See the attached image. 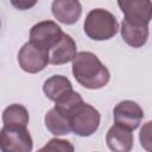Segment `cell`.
<instances>
[{"mask_svg":"<svg viewBox=\"0 0 152 152\" xmlns=\"http://www.w3.org/2000/svg\"><path fill=\"white\" fill-rule=\"evenodd\" d=\"M71 82L62 75H53L44 82L43 91L51 101H58L72 91Z\"/></svg>","mask_w":152,"mask_h":152,"instance_id":"obj_13","label":"cell"},{"mask_svg":"<svg viewBox=\"0 0 152 152\" xmlns=\"http://www.w3.org/2000/svg\"><path fill=\"white\" fill-rule=\"evenodd\" d=\"M51 12L59 23L72 25L82 14V5L80 0H53Z\"/></svg>","mask_w":152,"mask_h":152,"instance_id":"obj_9","label":"cell"},{"mask_svg":"<svg viewBox=\"0 0 152 152\" xmlns=\"http://www.w3.org/2000/svg\"><path fill=\"white\" fill-rule=\"evenodd\" d=\"M28 112L27 109L18 103L10 104L5 108L2 113V122L5 126H18L27 127L28 124Z\"/></svg>","mask_w":152,"mask_h":152,"instance_id":"obj_15","label":"cell"},{"mask_svg":"<svg viewBox=\"0 0 152 152\" xmlns=\"http://www.w3.org/2000/svg\"><path fill=\"white\" fill-rule=\"evenodd\" d=\"M44 122L48 131L53 135H65L71 132L70 119L57 110L55 107L45 114Z\"/></svg>","mask_w":152,"mask_h":152,"instance_id":"obj_14","label":"cell"},{"mask_svg":"<svg viewBox=\"0 0 152 152\" xmlns=\"http://www.w3.org/2000/svg\"><path fill=\"white\" fill-rule=\"evenodd\" d=\"M38 0H11V4L14 8L19 10V11H26L32 8Z\"/></svg>","mask_w":152,"mask_h":152,"instance_id":"obj_19","label":"cell"},{"mask_svg":"<svg viewBox=\"0 0 152 152\" xmlns=\"http://www.w3.org/2000/svg\"><path fill=\"white\" fill-rule=\"evenodd\" d=\"M106 142L112 151L128 152L133 147V133L131 129L114 124L106 134Z\"/></svg>","mask_w":152,"mask_h":152,"instance_id":"obj_10","label":"cell"},{"mask_svg":"<svg viewBox=\"0 0 152 152\" xmlns=\"http://www.w3.org/2000/svg\"><path fill=\"white\" fill-rule=\"evenodd\" d=\"M72 75L75 80L87 89L103 88L110 78L109 70L99 57L89 51L77 52L72 61Z\"/></svg>","mask_w":152,"mask_h":152,"instance_id":"obj_1","label":"cell"},{"mask_svg":"<svg viewBox=\"0 0 152 152\" xmlns=\"http://www.w3.org/2000/svg\"><path fill=\"white\" fill-rule=\"evenodd\" d=\"M121 37L122 39L132 48H141L146 44L148 39V25H135L127 20H122L121 23Z\"/></svg>","mask_w":152,"mask_h":152,"instance_id":"obj_12","label":"cell"},{"mask_svg":"<svg viewBox=\"0 0 152 152\" xmlns=\"http://www.w3.org/2000/svg\"><path fill=\"white\" fill-rule=\"evenodd\" d=\"M113 116L115 124L134 131L139 127L144 118V110L137 102L132 100H124L114 107Z\"/></svg>","mask_w":152,"mask_h":152,"instance_id":"obj_8","label":"cell"},{"mask_svg":"<svg viewBox=\"0 0 152 152\" xmlns=\"http://www.w3.org/2000/svg\"><path fill=\"white\" fill-rule=\"evenodd\" d=\"M139 141L144 150L152 152V121L145 122L140 128Z\"/></svg>","mask_w":152,"mask_h":152,"instance_id":"obj_17","label":"cell"},{"mask_svg":"<svg viewBox=\"0 0 152 152\" xmlns=\"http://www.w3.org/2000/svg\"><path fill=\"white\" fill-rule=\"evenodd\" d=\"M100 113L93 106L82 102L70 115L71 131L80 137H90L100 126Z\"/></svg>","mask_w":152,"mask_h":152,"instance_id":"obj_3","label":"cell"},{"mask_svg":"<svg viewBox=\"0 0 152 152\" xmlns=\"http://www.w3.org/2000/svg\"><path fill=\"white\" fill-rule=\"evenodd\" d=\"M40 151H64V152L70 151V152H72L74 151V146L70 144V141L53 138L44 147H42Z\"/></svg>","mask_w":152,"mask_h":152,"instance_id":"obj_18","label":"cell"},{"mask_svg":"<svg viewBox=\"0 0 152 152\" xmlns=\"http://www.w3.org/2000/svg\"><path fill=\"white\" fill-rule=\"evenodd\" d=\"M124 19L135 25H148L152 20V0H118Z\"/></svg>","mask_w":152,"mask_h":152,"instance_id":"obj_7","label":"cell"},{"mask_svg":"<svg viewBox=\"0 0 152 152\" xmlns=\"http://www.w3.org/2000/svg\"><path fill=\"white\" fill-rule=\"evenodd\" d=\"M84 33L93 40H107L119 31V24L113 13L103 8L91 10L83 24Z\"/></svg>","mask_w":152,"mask_h":152,"instance_id":"obj_2","label":"cell"},{"mask_svg":"<svg viewBox=\"0 0 152 152\" xmlns=\"http://www.w3.org/2000/svg\"><path fill=\"white\" fill-rule=\"evenodd\" d=\"M75 40L66 33H64L63 38L49 51L50 63L53 65H62L74 61L77 55Z\"/></svg>","mask_w":152,"mask_h":152,"instance_id":"obj_11","label":"cell"},{"mask_svg":"<svg viewBox=\"0 0 152 152\" xmlns=\"http://www.w3.org/2000/svg\"><path fill=\"white\" fill-rule=\"evenodd\" d=\"M18 63L25 72L37 74L48 66L50 63V55L48 50L28 40L18 52Z\"/></svg>","mask_w":152,"mask_h":152,"instance_id":"obj_5","label":"cell"},{"mask_svg":"<svg viewBox=\"0 0 152 152\" xmlns=\"http://www.w3.org/2000/svg\"><path fill=\"white\" fill-rule=\"evenodd\" d=\"M33 141L27 127L2 126L0 131V150L2 152H31Z\"/></svg>","mask_w":152,"mask_h":152,"instance_id":"obj_4","label":"cell"},{"mask_svg":"<svg viewBox=\"0 0 152 152\" xmlns=\"http://www.w3.org/2000/svg\"><path fill=\"white\" fill-rule=\"evenodd\" d=\"M83 102V99H82V96L77 93V91H75V90H72L70 94H68L66 96H64V97H62L61 100H58V101H56L55 103V108L57 109V110H59L62 114H64V115H66L69 119H70V115H71V113L76 109V107L77 106H80L81 103Z\"/></svg>","mask_w":152,"mask_h":152,"instance_id":"obj_16","label":"cell"},{"mask_svg":"<svg viewBox=\"0 0 152 152\" xmlns=\"http://www.w3.org/2000/svg\"><path fill=\"white\" fill-rule=\"evenodd\" d=\"M64 36L62 28L52 20L39 21L30 31V42L50 51Z\"/></svg>","mask_w":152,"mask_h":152,"instance_id":"obj_6","label":"cell"}]
</instances>
